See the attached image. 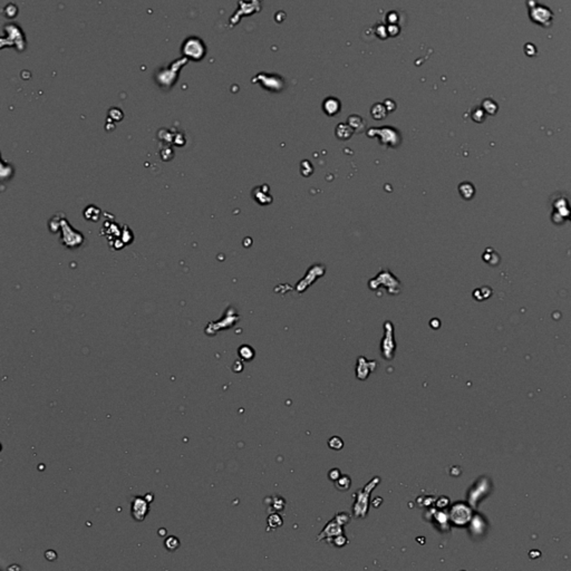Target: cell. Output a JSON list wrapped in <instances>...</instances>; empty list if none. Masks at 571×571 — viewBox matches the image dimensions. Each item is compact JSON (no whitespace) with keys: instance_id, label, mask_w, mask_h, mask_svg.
<instances>
[{"instance_id":"8","label":"cell","mask_w":571,"mask_h":571,"mask_svg":"<svg viewBox=\"0 0 571 571\" xmlns=\"http://www.w3.org/2000/svg\"><path fill=\"white\" fill-rule=\"evenodd\" d=\"M179 546H180V541L177 540L175 537H169V538L165 540V548L169 551L176 550L177 548H179Z\"/></svg>"},{"instance_id":"11","label":"cell","mask_w":571,"mask_h":571,"mask_svg":"<svg viewBox=\"0 0 571 571\" xmlns=\"http://www.w3.org/2000/svg\"><path fill=\"white\" fill-rule=\"evenodd\" d=\"M333 539H334V544L337 547H343L348 541L346 539V537H345L344 535H339L337 537H335V538H333Z\"/></svg>"},{"instance_id":"3","label":"cell","mask_w":571,"mask_h":571,"mask_svg":"<svg viewBox=\"0 0 571 571\" xmlns=\"http://www.w3.org/2000/svg\"><path fill=\"white\" fill-rule=\"evenodd\" d=\"M375 368H376L375 361H367L364 356L358 357L356 366V376L358 380L366 381L369 376V374L375 371Z\"/></svg>"},{"instance_id":"4","label":"cell","mask_w":571,"mask_h":571,"mask_svg":"<svg viewBox=\"0 0 571 571\" xmlns=\"http://www.w3.org/2000/svg\"><path fill=\"white\" fill-rule=\"evenodd\" d=\"M339 535H344V530L342 528V525H339L334 518V519L332 521H329L327 526L324 528V530L321 531V534L317 538V541L323 540L324 538L326 539L335 538V537H337Z\"/></svg>"},{"instance_id":"1","label":"cell","mask_w":571,"mask_h":571,"mask_svg":"<svg viewBox=\"0 0 571 571\" xmlns=\"http://www.w3.org/2000/svg\"><path fill=\"white\" fill-rule=\"evenodd\" d=\"M381 483V478L375 477L372 479L363 490H357L355 493V503H354V516L355 518H362L364 519L367 516L368 507H369V497H371L372 491L375 489L378 484Z\"/></svg>"},{"instance_id":"7","label":"cell","mask_w":571,"mask_h":571,"mask_svg":"<svg viewBox=\"0 0 571 571\" xmlns=\"http://www.w3.org/2000/svg\"><path fill=\"white\" fill-rule=\"evenodd\" d=\"M239 355H240V357L244 359V361H251L254 356V352L251 347L242 346V347H240V349H239Z\"/></svg>"},{"instance_id":"6","label":"cell","mask_w":571,"mask_h":571,"mask_svg":"<svg viewBox=\"0 0 571 571\" xmlns=\"http://www.w3.org/2000/svg\"><path fill=\"white\" fill-rule=\"evenodd\" d=\"M335 486L340 491H347L350 488V478L348 476H340L335 481Z\"/></svg>"},{"instance_id":"9","label":"cell","mask_w":571,"mask_h":571,"mask_svg":"<svg viewBox=\"0 0 571 571\" xmlns=\"http://www.w3.org/2000/svg\"><path fill=\"white\" fill-rule=\"evenodd\" d=\"M328 445H329V448L333 449V450H340V449H343L344 442H343V440L339 438V436H333V438L328 441Z\"/></svg>"},{"instance_id":"5","label":"cell","mask_w":571,"mask_h":571,"mask_svg":"<svg viewBox=\"0 0 571 571\" xmlns=\"http://www.w3.org/2000/svg\"><path fill=\"white\" fill-rule=\"evenodd\" d=\"M382 354H383V357L385 359H388V361H391V359H393V357H394L395 342L393 340L392 329L386 330L385 338H384L383 343H382Z\"/></svg>"},{"instance_id":"10","label":"cell","mask_w":571,"mask_h":571,"mask_svg":"<svg viewBox=\"0 0 571 571\" xmlns=\"http://www.w3.org/2000/svg\"><path fill=\"white\" fill-rule=\"evenodd\" d=\"M335 519H336V521L338 522L339 525L345 526V525H347L348 522H349L350 517L347 515L346 512H340V513H338L337 516L335 517Z\"/></svg>"},{"instance_id":"2","label":"cell","mask_w":571,"mask_h":571,"mask_svg":"<svg viewBox=\"0 0 571 571\" xmlns=\"http://www.w3.org/2000/svg\"><path fill=\"white\" fill-rule=\"evenodd\" d=\"M132 517L134 520L136 521H143L145 519L148 511H150V506H148L145 498L142 497H135L132 501Z\"/></svg>"}]
</instances>
